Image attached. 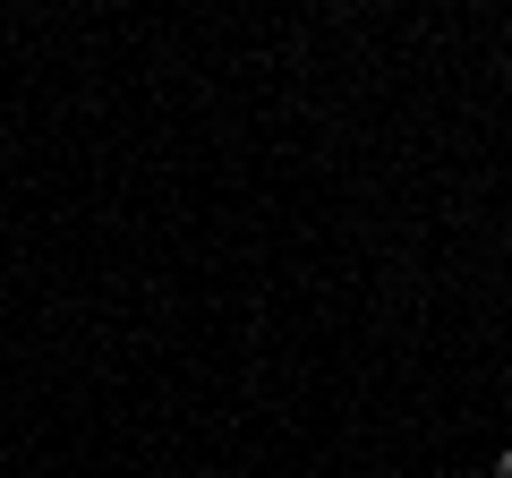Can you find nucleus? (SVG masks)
Masks as SVG:
<instances>
[{"instance_id": "f257e3e1", "label": "nucleus", "mask_w": 512, "mask_h": 478, "mask_svg": "<svg viewBox=\"0 0 512 478\" xmlns=\"http://www.w3.org/2000/svg\"><path fill=\"white\" fill-rule=\"evenodd\" d=\"M495 478H512V453H495Z\"/></svg>"}]
</instances>
